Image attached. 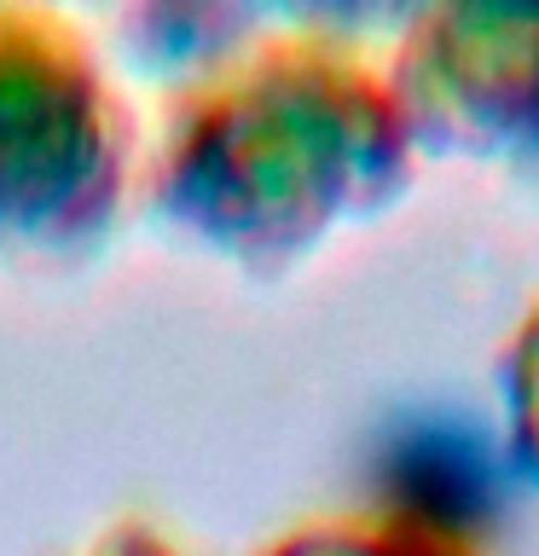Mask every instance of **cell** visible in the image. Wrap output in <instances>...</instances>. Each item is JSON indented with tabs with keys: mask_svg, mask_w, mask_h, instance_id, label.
Here are the masks:
<instances>
[{
	"mask_svg": "<svg viewBox=\"0 0 539 556\" xmlns=\"http://www.w3.org/2000/svg\"><path fill=\"white\" fill-rule=\"evenodd\" d=\"M394 476L406 493H417L435 516H469L481 504V458L459 434H417L394 458Z\"/></svg>",
	"mask_w": 539,
	"mask_h": 556,
	"instance_id": "1",
	"label": "cell"
}]
</instances>
